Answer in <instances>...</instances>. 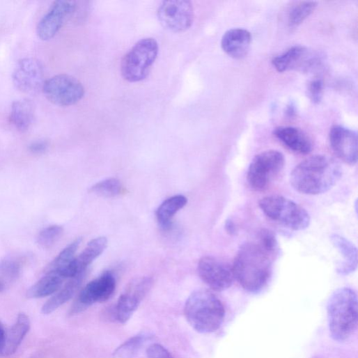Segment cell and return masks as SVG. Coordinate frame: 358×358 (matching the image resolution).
I'll list each match as a JSON object with an SVG mask.
<instances>
[{"mask_svg":"<svg viewBox=\"0 0 358 358\" xmlns=\"http://www.w3.org/2000/svg\"><path fill=\"white\" fill-rule=\"evenodd\" d=\"M278 253L264 247L257 239L244 244L233 267L235 278L249 293H258L268 283Z\"/></svg>","mask_w":358,"mask_h":358,"instance_id":"obj_1","label":"cell"},{"mask_svg":"<svg viewBox=\"0 0 358 358\" xmlns=\"http://www.w3.org/2000/svg\"><path fill=\"white\" fill-rule=\"evenodd\" d=\"M152 284V279L147 277L137 278L129 283L116 306V317L119 322L125 323L131 318Z\"/></svg>","mask_w":358,"mask_h":358,"instance_id":"obj_11","label":"cell"},{"mask_svg":"<svg viewBox=\"0 0 358 358\" xmlns=\"http://www.w3.org/2000/svg\"><path fill=\"white\" fill-rule=\"evenodd\" d=\"M274 134L294 152L306 155L312 150L313 145L310 138L299 128L291 126H281L274 130Z\"/></svg>","mask_w":358,"mask_h":358,"instance_id":"obj_18","label":"cell"},{"mask_svg":"<svg viewBox=\"0 0 358 358\" xmlns=\"http://www.w3.org/2000/svg\"><path fill=\"white\" fill-rule=\"evenodd\" d=\"M201 279L212 290L224 291L232 286L235 277L233 267L212 256L201 259L198 266Z\"/></svg>","mask_w":358,"mask_h":358,"instance_id":"obj_12","label":"cell"},{"mask_svg":"<svg viewBox=\"0 0 358 358\" xmlns=\"http://www.w3.org/2000/svg\"><path fill=\"white\" fill-rule=\"evenodd\" d=\"M124 188L117 178H111L93 186L90 192L104 198H115L123 193Z\"/></svg>","mask_w":358,"mask_h":358,"instance_id":"obj_29","label":"cell"},{"mask_svg":"<svg viewBox=\"0 0 358 358\" xmlns=\"http://www.w3.org/2000/svg\"><path fill=\"white\" fill-rule=\"evenodd\" d=\"M330 240L343 258V261L336 269L337 273L345 276L354 272L357 267V248L350 241L339 235H332Z\"/></svg>","mask_w":358,"mask_h":358,"instance_id":"obj_19","label":"cell"},{"mask_svg":"<svg viewBox=\"0 0 358 358\" xmlns=\"http://www.w3.org/2000/svg\"><path fill=\"white\" fill-rule=\"evenodd\" d=\"M149 338L145 334H137L130 338L118 346L113 352L114 358H132Z\"/></svg>","mask_w":358,"mask_h":358,"instance_id":"obj_28","label":"cell"},{"mask_svg":"<svg viewBox=\"0 0 358 358\" xmlns=\"http://www.w3.org/2000/svg\"><path fill=\"white\" fill-rule=\"evenodd\" d=\"M159 47L153 38L137 42L123 57L120 70L123 77L132 83L144 80L157 59Z\"/></svg>","mask_w":358,"mask_h":358,"instance_id":"obj_6","label":"cell"},{"mask_svg":"<svg viewBox=\"0 0 358 358\" xmlns=\"http://www.w3.org/2000/svg\"><path fill=\"white\" fill-rule=\"evenodd\" d=\"M284 165V155L278 150H269L258 154L247 171L250 187L256 192L267 189L279 178Z\"/></svg>","mask_w":358,"mask_h":358,"instance_id":"obj_7","label":"cell"},{"mask_svg":"<svg viewBox=\"0 0 358 358\" xmlns=\"http://www.w3.org/2000/svg\"><path fill=\"white\" fill-rule=\"evenodd\" d=\"M85 273L71 279L60 291L45 304L42 312L44 314H50L72 299L82 283Z\"/></svg>","mask_w":358,"mask_h":358,"instance_id":"obj_23","label":"cell"},{"mask_svg":"<svg viewBox=\"0 0 358 358\" xmlns=\"http://www.w3.org/2000/svg\"><path fill=\"white\" fill-rule=\"evenodd\" d=\"M259 207L267 217L290 230L301 231L310 225L311 218L306 210L285 197H265L260 201Z\"/></svg>","mask_w":358,"mask_h":358,"instance_id":"obj_5","label":"cell"},{"mask_svg":"<svg viewBox=\"0 0 358 358\" xmlns=\"http://www.w3.org/2000/svg\"><path fill=\"white\" fill-rule=\"evenodd\" d=\"M7 332L3 325L0 322V355H2L6 342Z\"/></svg>","mask_w":358,"mask_h":358,"instance_id":"obj_35","label":"cell"},{"mask_svg":"<svg viewBox=\"0 0 358 358\" xmlns=\"http://www.w3.org/2000/svg\"><path fill=\"white\" fill-rule=\"evenodd\" d=\"M13 81L22 92L29 94L38 92L45 82L42 64L34 58L22 59L15 69Z\"/></svg>","mask_w":358,"mask_h":358,"instance_id":"obj_15","label":"cell"},{"mask_svg":"<svg viewBox=\"0 0 358 358\" xmlns=\"http://www.w3.org/2000/svg\"><path fill=\"white\" fill-rule=\"evenodd\" d=\"M185 315L197 332L209 334L221 327L226 316L222 302L213 293L201 290L193 293L185 306Z\"/></svg>","mask_w":358,"mask_h":358,"instance_id":"obj_4","label":"cell"},{"mask_svg":"<svg viewBox=\"0 0 358 358\" xmlns=\"http://www.w3.org/2000/svg\"><path fill=\"white\" fill-rule=\"evenodd\" d=\"M252 38L251 33L243 29L228 31L221 40L224 52L234 59H242L250 49Z\"/></svg>","mask_w":358,"mask_h":358,"instance_id":"obj_17","label":"cell"},{"mask_svg":"<svg viewBox=\"0 0 358 358\" xmlns=\"http://www.w3.org/2000/svg\"><path fill=\"white\" fill-rule=\"evenodd\" d=\"M76 3L68 0L55 1L49 11L39 22L37 27L38 37L42 40L54 38L65 23L72 17Z\"/></svg>","mask_w":358,"mask_h":358,"instance_id":"obj_14","label":"cell"},{"mask_svg":"<svg viewBox=\"0 0 358 358\" xmlns=\"http://www.w3.org/2000/svg\"><path fill=\"white\" fill-rule=\"evenodd\" d=\"M31 321L27 315L20 313L15 324L6 336V342L2 356H10L14 354L29 333Z\"/></svg>","mask_w":358,"mask_h":358,"instance_id":"obj_21","label":"cell"},{"mask_svg":"<svg viewBox=\"0 0 358 358\" xmlns=\"http://www.w3.org/2000/svg\"><path fill=\"white\" fill-rule=\"evenodd\" d=\"M34 116L35 107L31 100H20L13 104L10 119L19 130H28L33 122Z\"/></svg>","mask_w":358,"mask_h":358,"instance_id":"obj_22","label":"cell"},{"mask_svg":"<svg viewBox=\"0 0 358 358\" xmlns=\"http://www.w3.org/2000/svg\"><path fill=\"white\" fill-rule=\"evenodd\" d=\"M19 275L17 267L12 262L5 260L0 263V293L3 292L8 283L16 280Z\"/></svg>","mask_w":358,"mask_h":358,"instance_id":"obj_31","label":"cell"},{"mask_svg":"<svg viewBox=\"0 0 358 358\" xmlns=\"http://www.w3.org/2000/svg\"><path fill=\"white\" fill-rule=\"evenodd\" d=\"M160 24L166 30L181 33L189 30L194 21L192 3L187 0H168L157 10Z\"/></svg>","mask_w":358,"mask_h":358,"instance_id":"obj_9","label":"cell"},{"mask_svg":"<svg viewBox=\"0 0 358 358\" xmlns=\"http://www.w3.org/2000/svg\"><path fill=\"white\" fill-rule=\"evenodd\" d=\"M42 90L51 102L61 107L78 103L85 94L84 87L78 79L64 74L56 75L46 81Z\"/></svg>","mask_w":358,"mask_h":358,"instance_id":"obj_8","label":"cell"},{"mask_svg":"<svg viewBox=\"0 0 358 358\" xmlns=\"http://www.w3.org/2000/svg\"><path fill=\"white\" fill-rule=\"evenodd\" d=\"M63 279L55 272H47V274L28 291L29 298H42L49 296L61 288Z\"/></svg>","mask_w":358,"mask_h":358,"instance_id":"obj_24","label":"cell"},{"mask_svg":"<svg viewBox=\"0 0 358 358\" xmlns=\"http://www.w3.org/2000/svg\"><path fill=\"white\" fill-rule=\"evenodd\" d=\"M327 320L332 338L339 342L348 339L355 332L358 320L357 295L349 288L335 290L327 306Z\"/></svg>","mask_w":358,"mask_h":358,"instance_id":"obj_3","label":"cell"},{"mask_svg":"<svg viewBox=\"0 0 358 358\" xmlns=\"http://www.w3.org/2000/svg\"><path fill=\"white\" fill-rule=\"evenodd\" d=\"M147 358H174L170 352L158 343L150 345L146 350Z\"/></svg>","mask_w":358,"mask_h":358,"instance_id":"obj_33","label":"cell"},{"mask_svg":"<svg viewBox=\"0 0 358 358\" xmlns=\"http://www.w3.org/2000/svg\"><path fill=\"white\" fill-rule=\"evenodd\" d=\"M339 164L322 155L309 157L299 163L290 174L293 189L304 195L317 196L332 189L341 177Z\"/></svg>","mask_w":358,"mask_h":358,"instance_id":"obj_2","label":"cell"},{"mask_svg":"<svg viewBox=\"0 0 358 358\" xmlns=\"http://www.w3.org/2000/svg\"><path fill=\"white\" fill-rule=\"evenodd\" d=\"M48 143L44 140H39L33 142L30 146V150L36 154H41L45 153L48 148Z\"/></svg>","mask_w":358,"mask_h":358,"instance_id":"obj_34","label":"cell"},{"mask_svg":"<svg viewBox=\"0 0 358 358\" xmlns=\"http://www.w3.org/2000/svg\"><path fill=\"white\" fill-rule=\"evenodd\" d=\"M323 87V82L320 79H315L308 84L307 95L313 104H318L321 101Z\"/></svg>","mask_w":358,"mask_h":358,"instance_id":"obj_32","label":"cell"},{"mask_svg":"<svg viewBox=\"0 0 358 358\" xmlns=\"http://www.w3.org/2000/svg\"><path fill=\"white\" fill-rule=\"evenodd\" d=\"M107 243L106 238L100 237L88 244L83 252L73 261L72 265L77 276L86 272L87 267L105 251Z\"/></svg>","mask_w":358,"mask_h":358,"instance_id":"obj_20","label":"cell"},{"mask_svg":"<svg viewBox=\"0 0 358 358\" xmlns=\"http://www.w3.org/2000/svg\"><path fill=\"white\" fill-rule=\"evenodd\" d=\"M329 144L334 154L345 164L354 165L357 161V136L354 131L341 125H334L329 134Z\"/></svg>","mask_w":358,"mask_h":358,"instance_id":"obj_16","label":"cell"},{"mask_svg":"<svg viewBox=\"0 0 358 358\" xmlns=\"http://www.w3.org/2000/svg\"><path fill=\"white\" fill-rule=\"evenodd\" d=\"M81 241L82 240L81 238H78L64 249L56 259L49 265L47 267V272H55L61 276L62 272L75 260V254Z\"/></svg>","mask_w":358,"mask_h":358,"instance_id":"obj_27","label":"cell"},{"mask_svg":"<svg viewBox=\"0 0 358 358\" xmlns=\"http://www.w3.org/2000/svg\"><path fill=\"white\" fill-rule=\"evenodd\" d=\"M116 285V279L109 272L91 281L80 292L71 314L79 313L93 304L107 301L114 294Z\"/></svg>","mask_w":358,"mask_h":358,"instance_id":"obj_10","label":"cell"},{"mask_svg":"<svg viewBox=\"0 0 358 358\" xmlns=\"http://www.w3.org/2000/svg\"><path fill=\"white\" fill-rule=\"evenodd\" d=\"M226 230L229 235H235L237 232L236 226L234 222L231 220H228L226 223Z\"/></svg>","mask_w":358,"mask_h":358,"instance_id":"obj_36","label":"cell"},{"mask_svg":"<svg viewBox=\"0 0 358 358\" xmlns=\"http://www.w3.org/2000/svg\"><path fill=\"white\" fill-rule=\"evenodd\" d=\"M317 3L313 1H301L294 3L287 13L288 25L295 29L302 24L316 10Z\"/></svg>","mask_w":358,"mask_h":358,"instance_id":"obj_26","label":"cell"},{"mask_svg":"<svg viewBox=\"0 0 358 358\" xmlns=\"http://www.w3.org/2000/svg\"><path fill=\"white\" fill-rule=\"evenodd\" d=\"M272 63L279 72L290 70L309 72L321 64V59L316 52L305 47L295 46L274 58Z\"/></svg>","mask_w":358,"mask_h":358,"instance_id":"obj_13","label":"cell"},{"mask_svg":"<svg viewBox=\"0 0 358 358\" xmlns=\"http://www.w3.org/2000/svg\"><path fill=\"white\" fill-rule=\"evenodd\" d=\"M63 228L59 226H52L42 230L38 237V244L43 249L52 248L60 239Z\"/></svg>","mask_w":358,"mask_h":358,"instance_id":"obj_30","label":"cell"},{"mask_svg":"<svg viewBox=\"0 0 358 358\" xmlns=\"http://www.w3.org/2000/svg\"><path fill=\"white\" fill-rule=\"evenodd\" d=\"M187 203V199L181 195L164 201L156 212V217L160 226L164 230L170 228L172 218L179 210L183 209Z\"/></svg>","mask_w":358,"mask_h":358,"instance_id":"obj_25","label":"cell"}]
</instances>
